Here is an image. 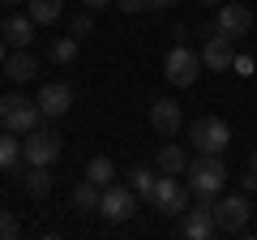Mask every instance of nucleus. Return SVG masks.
<instances>
[{"mask_svg":"<svg viewBox=\"0 0 257 240\" xmlns=\"http://www.w3.org/2000/svg\"><path fill=\"white\" fill-rule=\"evenodd\" d=\"M99 214H103L107 223H128L133 214H138V193H133L128 185H116V180H111V185H103Z\"/></svg>","mask_w":257,"mask_h":240,"instance_id":"obj_9","label":"nucleus"},{"mask_svg":"<svg viewBox=\"0 0 257 240\" xmlns=\"http://www.w3.org/2000/svg\"><path fill=\"white\" fill-rule=\"evenodd\" d=\"M35 30H39V22L30 13H9L5 26H0V39H9L13 47H30L35 43Z\"/></svg>","mask_w":257,"mask_h":240,"instance_id":"obj_14","label":"nucleus"},{"mask_svg":"<svg viewBox=\"0 0 257 240\" xmlns=\"http://www.w3.org/2000/svg\"><path fill=\"white\" fill-rule=\"evenodd\" d=\"M82 5H86V9H107L111 0H82Z\"/></svg>","mask_w":257,"mask_h":240,"instance_id":"obj_30","label":"nucleus"},{"mask_svg":"<svg viewBox=\"0 0 257 240\" xmlns=\"http://www.w3.org/2000/svg\"><path fill=\"white\" fill-rule=\"evenodd\" d=\"M248 193L240 189V193H227V197H219L214 202V227L219 231H227V236H240V231L248 227Z\"/></svg>","mask_w":257,"mask_h":240,"instance_id":"obj_6","label":"nucleus"},{"mask_svg":"<svg viewBox=\"0 0 257 240\" xmlns=\"http://www.w3.org/2000/svg\"><path fill=\"white\" fill-rule=\"evenodd\" d=\"M180 103L176 99H155L150 103V129L159 133V138H176L180 133Z\"/></svg>","mask_w":257,"mask_h":240,"instance_id":"obj_12","label":"nucleus"},{"mask_svg":"<svg viewBox=\"0 0 257 240\" xmlns=\"http://www.w3.org/2000/svg\"><path fill=\"white\" fill-rule=\"evenodd\" d=\"M39 120H43L39 99H26V94H5L0 99V129L30 133V129H39Z\"/></svg>","mask_w":257,"mask_h":240,"instance_id":"obj_1","label":"nucleus"},{"mask_svg":"<svg viewBox=\"0 0 257 240\" xmlns=\"http://www.w3.org/2000/svg\"><path fill=\"white\" fill-rule=\"evenodd\" d=\"M214 197L210 193H197V206H189V210L180 214V236L189 240H210L214 236Z\"/></svg>","mask_w":257,"mask_h":240,"instance_id":"obj_7","label":"nucleus"},{"mask_svg":"<svg viewBox=\"0 0 257 240\" xmlns=\"http://www.w3.org/2000/svg\"><path fill=\"white\" fill-rule=\"evenodd\" d=\"M202 65H206V69H214V73H227V69L236 65V47H231V39H223L219 30H214V35H206Z\"/></svg>","mask_w":257,"mask_h":240,"instance_id":"obj_11","label":"nucleus"},{"mask_svg":"<svg viewBox=\"0 0 257 240\" xmlns=\"http://www.w3.org/2000/svg\"><path fill=\"white\" fill-rule=\"evenodd\" d=\"M0 5H26V0H0Z\"/></svg>","mask_w":257,"mask_h":240,"instance_id":"obj_33","label":"nucleus"},{"mask_svg":"<svg viewBox=\"0 0 257 240\" xmlns=\"http://www.w3.org/2000/svg\"><path fill=\"white\" fill-rule=\"evenodd\" d=\"M26 13L39 22V26H52V22H60L64 0H26Z\"/></svg>","mask_w":257,"mask_h":240,"instance_id":"obj_17","label":"nucleus"},{"mask_svg":"<svg viewBox=\"0 0 257 240\" xmlns=\"http://www.w3.org/2000/svg\"><path fill=\"white\" fill-rule=\"evenodd\" d=\"M77 43H82L77 35H69V39H56V43L47 47V56H52V65H73V60H77Z\"/></svg>","mask_w":257,"mask_h":240,"instance_id":"obj_20","label":"nucleus"},{"mask_svg":"<svg viewBox=\"0 0 257 240\" xmlns=\"http://www.w3.org/2000/svg\"><path fill=\"white\" fill-rule=\"evenodd\" d=\"M22 159H26V155H22L18 133H9V129H5V133H0V172H13V167H18Z\"/></svg>","mask_w":257,"mask_h":240,"instance_id":"obj_18","label":"nucleus"},{"mask_svg":"<svg viewBox=\"0 0 257 240\" xmlns=\"http://www.w3.org/2000/svg\"><path fill=\"white\" fill-rule=\"evenodd\" d=\"M5 73H9L13 82H30V77L39 73V60L26 52V47H18V52H13L9 60H5Z\"/></svg>","mask_w":257,"mask_h":240,"instance_id":"obj_16","label":"nucleus"},{"mask_svg":"<svg viewBox=\"0 0 257 240\" xmlns=\"http://www.w3.org/2000/svg\"><path fill=\"white\" fill-rule=\"evenodd\" d=\"M39 107H43V116H64V111L73 107V86L69 82H43L39 86Z\"/></svg>","mask_w":257,"mask_h":240,"instance_id":"obj_13","label":"nucleus"},{"mask_svg":"<svg viewBox=\"0 0 257 240\" xmlns=\"http://www.w3.org/2000/svg\"><path fill=\"white\" fill-rule=\"evenodd\" d=\"M99 202H103V185H94V180L73 185V206L77 210H99Z\"/></svg>","mask_w":257,"mask_h":240,"instance_id":"obj_19","label":"nucleus"},{"mask_svg":"<svg viewBox=\"0 0 257 240\" xmlns=\"http://www.w3.org/2000/svg\"><path fill=\"white\" fill-rule=\"evenodd\" d=\"M116 9L120 13H142V9H150V0H116Z\"/></svg>","mask_w":257,"mask_h":240,"instance_id":"obj_26","label":"nucleus"},{"mask_svg":"<svg viewBox=\"0 0 257 240\" xmlns=\"http://www.w3.org/2000/svg\"><path fill=\"white\" fill-rule=\"evenodd\" d=\"M231 69H236L240 77H248V73H253L257 65H253V56H236V65H231Z\"/></svg>","mask_w":257,"mask_h":240,"instance_id":"obj_27","label":"nucleus"},{"mask_svg":"<svg viewBox=\"0 0 257 240\" xmlns=\"http://www.w3.org/2000/svg\"><path fill=\"white\" fill-rule=\"evenodd\" d=\"M189 189H193V197L197 193H219L223 185H227V167H223V155H197V159H189Z\"/></svg>","mask_w":257,"mask_h":240,"instance_id":"obj_3","label":"nucleus"},{"mask_svg":"<svg viewBox=\"0 0 257 240\" xmlns=\"http://www.w3.org/2000/svg\"><path fill=\"white\" fill-rule=\"evenodd\" d=\"M60 150H64V142L56 129H30L26 142H22V155H26L30 167H52L60 159Z\"/></svg>","mask_w":257,"mask_h":240,"instance_id":"obj_5","label":"nucleus"},{"mask_svg":"<svg viewBox=\"0 0 257 240\" xmlns=\"http://www.w3.org/2000/svg\"><path fill=\"white\" fill-rule=\"evenodd\" d=\"M202 69H206V65H202V52H193V47H184V43H176L172 52H167V60H163V77H167L172 86H180V90L197 82Z\"/></svg>","mask_w":257,"mask_h":240,"instance_id":"obj_4","label":"nucleus"},{"mask_svg":"<svg viewBox=\"0 0 257 240\" xmlns=\"http://www.w3.org/2000/svg\"><path fill=\"white\" fill-rule=\"evenodd\" d=\"M22 185H26L30 197H47V193H52V176H47V167H30Z\"/></svg>","mask_w":257,"mask_h":240,"instance_id":"obj_22","label":"nucleus"},{"mask_svg":"<svg viewBox=\"0 0 257 240\" xmlns=\"http://www.w3.org/2000/svg\"><path fill=\"white\" fill-rule=\"evenodd\" d=\"M155 167H159V172H167V176H184V172H189V155H184V146L167 142V146H159Z\"/></svg>","mask_w":257,"mask_h":240,"instance_id":"obj_15","label":"nucleus"},{"mask_svg":"<svg viewBox=\"0 0 257 240\" xmlns=\"http://www.w3.org/2000/svg\"><path fill=\"white\" fill-rule=\"evenodd\" d=\"M5 60H9V56H5V39H0V65H5Z\"/></svg>","mask_w":257,"mask_h":240,"instance_id":"obj_32","label":"nucleus"},{"mask_svg":"<svg viewBox=\"0 0 257 240\" xmlns=\"http://www.w3.org/2000/svg\"><path fill=\"white\" fill-rule=\"evenodd\" d=\"M240 189H244V193H257V172H253V167L240 176Z\"/></svg>","mask_w":257,"mask_h":240,"instance_id":"obj_28","label":"nucleus"},{"mask_svg":"<svg viewBox=\"0 0 257 240\" xmlns=\"http://www.w3.org/2000/svg\"><path fill=\"white\" fill-rule=\"evenodd\" d=\"M189 142L197 146V155H223L231 146V125L223 116H197L189 125Z\"/></svg>","mask_w":257,"mask_h":240,"instance_id":"obj_2","label":"nucleus"},{"mask_svg":"<svg viewBox=\"0 0 257 240\" xmlns=\"http://www.w3.org/2000/svg\"><path fill=\"white\" fill-rule=\"evenodd\" d=\"M86 180H94V185H111V180H116L111 159H107V155H94L90 163H86Z\"/></svg>","mask_w":257,"mask_h":240,"instance_id":"obj_21","label":"nucleus"},{"mask_svg":"<svg viewBox=\"0 0 257 240\" xmlns=\"http://www.w3.org/2000/svg\"><path fill=\"white\" fill-rule=\"evenodd\" d=\"M90 30H94V18H90V13H77V18L69 22V35H77V39H86Z\"/></svg>","mask_w":257,"mask_h":240,"instance_id":"obj_24","label":"nucleus"},{"mask_svg":"<svg viewBox=\"0 0 257 240\" xmlns=\"http://www.w3.org/2000/svg\"><path fill=\"white\" fill-rule=\"evenodd\" d=\"M214 30H219L223 39H244L248 30H253V13H248V5H219V13H214Z\"/></svg>","mask_w":257,"mask_h":240,"instance_id":"obj_10","label":"nucleus"},{"mask_svg":"<svg viewBox=\"0 0 257 240\" xmlns=\"http://www.w3.org/2000/svg\"><path fill=\"white\" fill-rule=\"evenodd\" d=\"M9 236H18V219L9 210H0V240H9Z\"/></svg>","mask_w":257,"mask_h":240,"instance_id":"obj_25","label":"nucleus"},{"mask_svg":"<svg viewBox=\"0 0 257 240\" xmlns=\"http://www.w3.org/2000/svg\"><path fill=\"white\" fill-rule=\"evenodd\" d=\"M248 167H253V172H257V150H253V155H248Z\"/></svg>","mask_w":257,"mask_h":240,"instance_id":"obj_31","label":"nucleus"},{"mask_svg":"<svg viewBox=\"0 0 257 240\" xmlns=\"http://www.w3.org/2000/svg\"><path fill=\"white\" fill-rule=\"evenodd\" d=\"M172 5H180V0H150V9H172Z\"/></svg>","mask_w":257,"mask_h":240,"instance_id":"obj_29","label":"nucleus"},{"mask_svg":"<svg viewBox=\"0 0 257 240\" xmlns=\"http://www.w3.org/2000/svg\"><path fill=\"white\" fill-rule=\"evenodd\" d=\"M189 193L193 189H184L180 185V176H159L155 180V193H150V206H155L159 214H184L189 210Z\"/></svg>","mask_w":257,"mask_h":240,"instance_id":"obj_8","label":"nucleus"},{"mask_svg":"<svg viewBox=\"0 0 257 240\" xmlns=\"http://www.w3.org/2000/svg\"><path fill=\"white\" fill-rule=\"evenodd\" d=\"M155 180L159 176L146 172V167H133V172H128V189H133L138 197H146V202H150V193H155Z\"/></svg>","mask_w":257,"mask_h":240,"instance_id":"obj_23","label":"nucleus"},{"mask_svg":"<svg viewBox=\"0 0 257 240\" xmlns=\"http://www.w3.org/2000/svg\"><path fill=\"white\" fill-rule=\"evenodd\" d=\"M197 5H219V0H197Z\"/></svg>","mask_w":257,"mask_h":240,"instance_id":"obj_34","label":"nucleus"}]
</instances>
